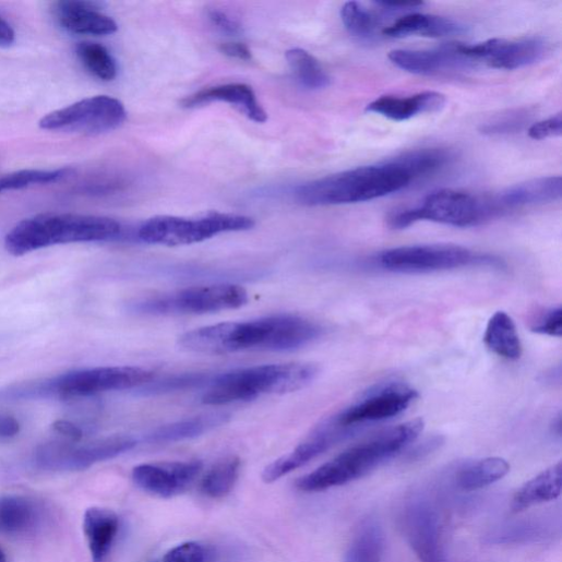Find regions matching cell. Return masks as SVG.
<instances>
[{
	"mask_svg": "<svg viewBox=\"0 0 562 562\" xmlns=\"http://www.w3.org/2000/svg\"><path fill=\"white\" fill-rule=\"evenodd\" d=\"M56 15L63 29L75 35L109 36L118 31L117 23L101 13L98 3L71 0L56 5Z\"/></svg>",
	"mask_w": 562,
	"mask_h": 562,
	"instance_id": "obj_21",
	"label": "cell"
},
{
	"mask_svg": "<svg viewBox=\"0 0 562 562\" xmlns=\"http://www.w3.org/2000/svg\"><path fill=\"white\" fill-rule=\"evenodd\" d=\"M220 51L226 57L240 61H251L253 58L249 47L240 43L224 44L220 46Z\"/></svg>",
	"mask_w": 562,
	"mask_h": 562,
	"instance_id": "obj_43",
	"label": "cell"
},
{
	"mask_svg": "<svg viewBox=\"0 0 562 562\" xmlns=\"http://www.w3.org/2000/svg\"><path fill=\"white\" fill-rule=\"evenodd\" d=\"M319 366L311 362L262 364L218 374L203 396L207 406L254 400L264 395H286L315 381Z\"/></svg>",
	"mask_w": 562,
	"mask_h": 562,
	"instance_id": "obj_5",
	"label": "cell"
},
{
	"mask_svg": "<svg viewBox=\"0 0 562 562\" xmlns=\"http://www.w3.org/2000/svg\"><path fill=\"white\" fill-rule=\"evenodd\" d=\"M208 20L223 34L229 36H238L242 33V26L231 19L228 14L218 11L212 10L208 12Z\"/></svg>",
	"mask_w": 562,
	"mask_h": 562,
	"instance_id": "obj_41",
	"label": "cell"
},
{
	"mask_svg": "<svg viewBox=\"0 0 562 562\" xmlns=\"http://www.w3.org/2000/svg\"><path fill=\"white\" fill-rule=\"evenodd\" d=\"M465 27L446 17L421 13H409L384 28L383 35L390 38H407L412 36L427 38H446L461 35Z\"/></svg>",
	"mask_w": 562,
	"mask_h": 562,
	"instance_id": "obj_24",
	"label": "cell"
},
{
	"mask_svg": "<svg viewBox=\"0 0 562 562\" xmlns=\"http://www.w3.org/2000/svg\"><path fill=\"white\" fill-rule=\"evenodd\" d=\"M127 120L124 105L110 96H94L45 116L39 127L47 131L97 135L120 128Z\"/></svg>",
	"mask_w": 562,
	"mask_h": 562,
	"instance_id": "obj_12",
	"label": "cell"
},
{
	"mask_svg": "<svg viewBox=\"0 0 562 562\" xmlns=\"http://www.w3.org/2000/svg\"><path fill=\"white\" fill-rule=\"evenodd\" d=\"M212 380L213 379L210 378L207 373H181L177 374V376L168 378L159 382H151L146 386L142 387V391L144 395H162L176 392H183L203 385L210 386Z\"/></svg>",
	"mask_w": 562,
	"mask_h": 562,
	"instance_id": "obj_36",
	"label": "cell"
},
{
	"mask_svg": "<svg viewBox=\"0 0 562 562\" xmlns=\"http://www.w3.org/2000/svg\"><path fill=\"white\" fill-rule=\"evenodd\" d=\"M493 194L476 195L455 190H441L428 195L416 207L393 213L388 226L404 230L420 222L471 228L499 218Z\"/></svg>",
	"mask_w": 562,
	"mask_h": 562,
	"instance_id": "obj_7",
	"label": "cell"
},
{
	"mask_svg": "<svg viewBox=\"0 0 562 562\" xmlns=\"http://www.w3.org/2000/svg\"><path fill=\"white\" fill-rule=\"evenodd\" d=\"M254 219L234 214L208 213L198 218L157 216L139 229V239L147 244L183 247L211 240L228 232L249 231Z\"/></svg>",
	"mask_w": 562,
	"mask_h": 562,
	"instance_id": "obj_9",
	"label": "cell"
},
{
	"mask_svg": "<svg viewBox=\"0 0 562 562\" xmlns=\"http://www.w3.org/2000/svg\"><path fill=\"white\" fill-rule=\"evenodd\" d=\"M202 469L200 461L143 464L133 469L132 479L142 491L170 499L189 489Z\"/></svg>",
	"mask_w": 562,
	"mask_h": 562,
	"instance_id": "obj_17",
	"label": "cell"
},
{
	"mask_svg": "<svg viewBox=\"0 0 562 562\" xmlns=\"http://www.w3.org/2000/svg\"><path fill=\"white\" fill-rule=\"evenodd\" d=\"M419 397L411 386L388 382L368 390L358 400L335 416L338 423L360 432L404 414Z\"/></svg>",
	"mask_w": 562,
	"mask_h": 562,
	"instance_id": "obj_13",
	"label": "cell"
},
{
	"mask_svg": "<svg viewBox=\"0 0 562 562\" xmlns=\"http://www.w3.org/2000/svg\"><path fill=\"white\" fill-rule=\"evenodd\" d=\"M510 471L509 463L500 457H489L463 466L456 474V485L465 492L483 489Z\"/></svg>",
	"mask_w": 562,
	"mask_h": 562,
	"instance_id": "obj_30",
	"label": "cell"
},
{
	"mask_svg": "<svg viewBox=\"0 0 562 562\" xmlns=\"http://www.w3.org/2000/svg\"><path fill=\"white\" fill-rule=\"evenodd\" d=\"M423 429L422 419L387 429L301 477L296 487L302 492H320L355 481L409 447Z\"/></svg>",
	"mask_w": 562,
	"mask_h": 562,
	"instance_id": "obj_3",
	"label": "cell"
},
{
	"mask_svg": "<svg viewBox=\"0 0 562 562\" xmlns=\"http://www.w3.org/2000/svg\"><path fill=\"white\" fill-rule=\"evenodd\" d=\"M0 562H8V557L2 547H0Z\"/></svg>",
	"mask_w": 562,
	"mask_h": 562,
	"instance_id": "obj_46",
	"label": "cell"
},
{
	"mask_svg": "<svg viewBox=\"0 0 562 562\" xmlns=\"http://www.w3.org/2000/svg\"><path fill=\"white\" fill-rule=\"evenodd\" d=\"M463 50L476 68L514 71L541 61L549 52V45L540 37L495 38L476 45L464 44Z\"/></svg>",
	"mask_w": 562,
	"mask_h": 562,
	"instance_id": "obj_14",
	"label": "cell"
},
{
	"mask_svg": "<svg viewBox=\"0 0 562 562\" xmlns=\"http://www.w3.org/2000/svg\"><path fill=\"white\" fill-rule=\"evenodd\" d=\"M391 62L398 69L416 75H437L475 69L466 57L463 44H449L430 50H394Z\"/></svg>",
	"mask_w": 562,
	"mask_h": 562,
	"instance_id": "obj_18",
	"label": "cell"
},
{
	"mask_svg": "<svg viewBox=\"0 0 562 562\" xmlns=\"http://www.w3.org/2000/svg\"><path fill=\"white\" fill-rule=\"evenodd\" d=\"M357 433L359 432L338 423L335 417L330 418L316 427L291 453L268 465L262 475L264 482L279 480Z\"/></svg>",
	"mask_w": 562,
	"mask_h": 562,
	"instance_id": "obj_15",
	"label": "cell"
},
{
	"mask_svg": "<svg viewBox=\"0 0 562 562\" xmlns=\"http://www.w3.org/2000/svg\"><path fill=\"white\" fill-rule=\"evenodd\" d=\"M249 294L242 286L218 284L195 286L139 299L130 310L143 315L207 314L246 306Z\"/></svg>",
	"mask_w": 562,
	"mask_h": 562,
	"instance_id": "obj_8",
	"label": "cell"
},
{
	"mask_svg": "<svg viewBox=\"0 0 562 562\" xmlns=\"http://www.w3.org/2000/svg\"><path fill=\"white\" fill-rule=\"evenodd\" d=\"M340 19L345 29L359 39H371L381 28V19L356 2L345 3L340 10Z\"/></svg>",
	"mask_w": 562,
	"mask_h": 562,
	"instance_id": "obj_34",
	"label": "cell"
},
{
	"mask_svg": "<svg viewBox=\"0 0 562 562\" xmlns=\"http://www.w3.org/2000/svg\"><path fill=\"white\" fill-rule=\"evenodd\" d=\"M43 517V507L33 498L20 494L0 495V534H29L40 526Z\"/></svg>",
	"mask_w": 562,
	"mask_h": 562,
	"instance_id": "obj_23",
	"label": "cell"
},
{
	"mask_svg": "<svg viewBox=\"0 0 562 562\" xmlns=\"http://www.w3.org/2000/svg\"><path fill=\"white\" fill-rule=\"evenodd\" d=\"M528 111L517 110L506 116L488 122L480 128L481 133L486 135H505L516 133L523 129L528 120Z\"/></svg>",
	"mask_w": 562,
	"mask_h": 562,
	"instance_id": "obj_37",
	"label": "cell"
},
{
	"mask_svg": "<svg viewBox=\"0 0 562 562\" xmlns=\"http://www.w3.org/2000/svg\"><path fill=\"white\" fill-rule=\"evenodd\" d=\"M287 63L297 80L304 88L319 91L330 85L331 79L320 62L303 49H290L286 52Z\"/></svg>",
	"mask_w": 562,
	"mask_h": 562,
	"instance_id": "obj_31",
	"label": "cell"
},
{
	"mask_svg": "<svg viewBox=\"0 0 562 562\" xmlns=\"http://www.w3.org/2000/svg\"><path fill=\"white\" fill-rule=\"evenodd\" d=\"M152 562H158V561H152Z\"/></svg>",
	"mask_w": 562,
	"mask_h": 562,
	"instance_id": "obj_47",
	"label": "cell"
},
{
	"mask_svg": "<svg viewBox=\"0 0 562 562\" xmlns=\"http://www.w3.org/2000/svg\"><path fill=\"white\" fill-rule=\"evenodd\" d=\"M16 41L13 27L4 19L0 17V48H10Z\"/></svg>",
	"mask_w": 562,
	"mask_h": 562,
	"instance_id": "obj_45",
	"label": "cell"
},
{
	"mask_svg": "<svg viewBox=\"0 0 562 562\" xmlns=\"http://www.w3.org/2000/svg\"><path fill=\"white\" fill-rule=\"evenodd\" d=\"M416 179L397 157L306 182L295 196L308 207L366 203L402 192Z\"/></svg>",
	"mask_w": 562,
	"mask_h": 562,
	"instance_id": "obj_2",
	"label": "cell"
},
{
	"mask_svg": "<svg viewBox=\"0 0 562 562\" xmlns=\"http://www.w3.org/2000/svg\"><path fill=\"white\" fill-rule=\"evenodd\" d=\"M137 441L131 437L116 435L89 443L48 442L34 453L36 467L55 473L88 469L99 463L113 459L132 451Z\"/></svg>",
	"mask_w": 562,
	"mask_h": 562,
	"instance_id": "obj_11",
	"label": "cell"
},
{
	"mask_svg": "<svg viewBox=\"0 0 562 562\" xmlns=\"http://www.w3.org/2000/svg\"><path fill=\"white\" fill-rule=\"evenodd\" d=\"M83 529L93 562H105L119 530L118 515L106 507H91L85 512Z\"/></svg>",
	"mask_w": 562,
	"mask_h": 562,
	"instance_id": "obj_25",
	"label": "cell"
},
{
	"mask_svg": "<svg viewBox=\"0 0 562 562\" xmlns=\"http://www.w3.org/2000/svg\"><path fill=\"white\" fill-rule=\"evenodd\" d=\"M486 346L495 355L517 360L523 346L513 319L504 311L495 312L489 320L485 333Z\"/></svg>",
	"mask_w": 562,
	"mask_h": 562,
	"instance_id": "obj_29",
	"label": "cell"
},
{
	"mask_svg": "<svg viewBox=\"0 0 562 562\" xmlns=\"http://www.w3.org/2000/svg\"><path fill=\"white\" fill-rule=\"evenodd\" d=\"M229 419L230 416L225 412L183 419L153 430L144 441L150 444H170L193 440L226 425Z\"/></svg>",
	"mask_w": 562,
	"mask_h": 562,
	"instance_id": "obj_26",
	"label": "cell"
},
{
	"mask_svg": "<svg viewBox=\"0 0 562 562\" xmlns=\"http://www.w3.org/2000/svg\"><path fill=\"white\" fill-rule=\"evenodd\" d=\"M121 226L113 219L75 214H47L17 224L5 238V249L24 256L49 247L106 242L119 238Z\"/></svg>",
	"mask_w": 562,
	"mask_h": 562,
	"instance_id": "obj_6",
	"label": "cell"
},
{
	"mask_svg": "<svg viewBox=\"0 0 562 562\" xmlns=\"http://www.w3.org/2000/svg\"><path fill=\"white\" fill-rule=\"evenodd\" d=\"M562 196V179L560 176H548L529 179L493 194L500 217L513 212L530 207L557 203Z\"/></svg>",
	"mask_w": 562,
	"mask_h": 562,
	"instance_id": "obj_19",
	"label": "cell"
},
{
	"mask_svg": "<svg viewBox=\"0 0 562 562\" xmlns=\"http://www.w3.org/2000/svg\"><path fill=\"white\" fill-rule=\"evenodd\" d=\"M445 105V95L428 91L409 97L382 96L371 101L366 110L402 122L420 115L439 112Z\"/></svg>",
	"mask_w": 562,
	"mask_h": 562,
	"instance_id": "obj_22",
	"label": "cell"
},
{
	"mask_svg": "<svg viewBox=\"0 0 562 562\" xmlns=\"http://www.w3.org/2000/svg\"><path fill=\"white\" fill-rule=\"evenodd\" d=\"M212 103L229 104L256 123L267 121V113L259 103L253 88L242 83L224 84L202 89L182 99L181 105L184 108H196Z\"/></svg>",
	"mask_w": 562,
	"mask_h": 562,
	"instance_id": "obj_20",
	"label": "cell"
},
{
	"mask_svg": "<svg viewBox=\"0 0 562 562\" xmlns=\"http://www.w3.org/2000/svg\"><path fill=\"white\" fill-rule=\"evenodd\" d=\"M527 133L530 139L537 141L560 136L562 133L561 112L533 123Z\"/></svg>",
	"mask_w": 562,
	"mask_h": 562,
	"instance_id": "obj_40",
	"label": "cell"
},
{
	"mask_svg": "<svg viewBox=\"0 0 562 562\" xmlns=\"http://www.w3.org/2000/svg\"><path fill=\"white\" fill-rule=\"evenodd\" d=\"M241 469L238 457H228L213 466L202 481V491L212 499H223L235 488Z\"/></svg>",
	"mask_w": 562,
	"mask_h": 562,
	"instance_id": "obj_32",
	"label": "cell"
},
{
	"mask_svg": "<svg viewBox=\"0 0 562 562\" xmlns=\"http://www.w3.org/2000/svg\"><path fill=\"white\" fill-rule=\"evenodd\" d=\"M530 328L533 332L538 334L561 337L562 309L558 307L543 310L531 322Z\"/></svg>",
	"mask_w": 562,
	"mask_h": 562,
	"instance_id": "obj_39",
	"label": "cell"
},
{
	"mask_svg": "<svg viewBox=\"0 0 562 562\" xmlns=\"http://www.w3.org/2000/svg\"><path fill=\"white\" fill-rule=\"evenodd\" d=\"M53 430L70 442H81L84 431L76 425L69 421H58L53 425Z\"/></svg>",
	"mask_w": 562,
	"mask_h": 562,
	"instance_id": "obj_44",
	"label": "cell"
},
{
	"mask_svg": "<svg viewBox=\"0 0 562 562\" xmlns=\"http://www.w3.org/2000/svg\"><path fill=\"white\" fill-rule=\"evenodd\" d=\"M154 372L132 366H111L81 369L51 379L10 385L7 391L11 403L44 399H74L95 395L141 388L153 382Z\"/></svg>",
	"mask_w": 562,
	"mask_h": 562,
	"instance_id": "obj_4",
	"label": "cell"
},
{
	"mask_svg": "<svg viewBox=\"0 0 562 562\" xmlns=\"http://www.w3.org/2000/svg\"><path fill=\"white\" fill-rule=\"evenodd\" d=\"M403 528L420 562H447L440 516L429 501L417 499L407 505Z\"/></svg>",
	"mask_w": 562,
	"mask_h": 562,
	"instance_id": "obj_16",
	"label": "cell"
},
{
	"mask_svg": "<svg viewBox=\"0 0 562 562\" xmlns=\"http://www.w3.org/2000/svg\"><path fill=\"white\" fill-rule=\"evenodd\" d=\"M378 264L393 273L422 274L474 266H501L499 259L453 244L402 247L384 251Z\"/></svg>",
	"mask_w": 562,
	"mask_h": 562,
	"instance_id": "obj_10",
	"label": "cell"
},
{
	"mask_svg": "<svg viewBox=\"0 0 562 562\" xmlns=\"http://www.w3.org/2000/svg\"><path fill=\"white\" fill-rule=\"evenodd\" d=\"M385 537L380 522L369 516L355 530L343 562H381Z\"/></svg>",
	"mask_w": 562,
	"mask_h": 562,
	"instance_id": "obj_28",
	"label": "cell"
},
{
	"mask_svg": "<svg viewBox=\"0 0 562 562\" xmlns=\"http://www.w3.org/2000/svg\"><path fill=\"white\" fill-rule=\"evenodd\" d=\"M206 548L196 541H187L170 549L162 562H207Z\"/></svg>",
	"mask_w": 562,
	"mask_h": 562,
	"instance_id": "obj_38",
	"label": "cell"
},
{
	"mask_svg": "<svg viewBox=\"0 0 562 562\" xmlns=\"http://www.w3.org/2000/svg\"><path fill=\"white\" fill-rule=\"evenodd\" d=\"M75 172L72 168L55 170L24 169L0 177V194L27 189L35 184H48L63 180Z\"/></svg>",
	"mask_w": 562,
	"mask_h": 562,
	"instance_id": "obj_33",
	"label": "cell"
},
{
	"mask_svg": "<svg viewBox=\"0 0 562 562\" xmlns=\"http://www.w3.org/2000/svg\"><path fill=\"white\" fill-rule=\"evenodd\" d=\"M76 55L85 69L95 77L104 82H111L117 77V63L104 46L82 43L76 48Z\"/></svg>",
	"mask_w": 562,
	"mask_h": 562,
	"instance_id": "obj_35",
	"label": "cell"
},
{
	"mask_svg": "<svg viewBox=\"0 0 562 562\" xmlns=\"http://www.w3.org/2000/svg\"><path fill=\"white\" fill-rule=\"evenodd\" d=\"M562 488L561 462L540 473L517 490L513 500L514 512L558 499Z\"/></svg>",
	"mask_w": 562,
	"mask_h": 562,
	"instance_id": "obj_27",
	"label": "cell"
},
{
	"mask_svg": "<svg viewBox=\"0 0 562 562\" xmlns=\"http://www.w3.org/2000/svg\"><path fill=\"white\" fill-rule=\"evenodd\" d=\"M21 432L20 421L7 414H0V441H8L16 438Z\"/></svg>",
	"mask_w": 562,
	"mask_h": 562,
	"instance_id": "obj_42",
	"label": "cell"
},
{
	"mask_svg": "<svg viewBox=\"0 0 562 562\" xmlns=\"http://www.w3.org/2000/svg\"><path fill=\"white\" fill-rule=\"evenodd\" d=\"M322 334V326L313 321L295 314H277L200 327L182 334L178 344L187 351L204 355L289 351L312 344Z\"/></svg>",
	"mask_w": 562,
	"mask_h": 562,
	"instance_id": "obj_1",
	"label": "cell"
}]
</instances>
